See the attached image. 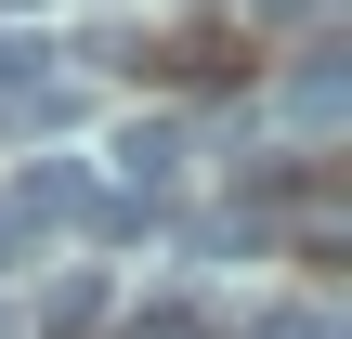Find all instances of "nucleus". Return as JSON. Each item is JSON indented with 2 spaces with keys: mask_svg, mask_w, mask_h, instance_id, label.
<instances>
[{
  "mask_svg": "<svg viewBox=\"0 0 352 339\" xmlns=\"http://www.w3.org/2000/svg\"><path fill=\"white\" fill-rule=\"evenodd\" d=\"M222 339H340V314L327 300H261L248 327H222Z\"/></svg>",
  "mask_w": 352,
  "mask_h": 339,
  "instance_id": "20e7f679",
  "label": "nucleus"
},
{
  "mask_svg": "<svg viewBox=\"0 0 352 339\" xmlns=\"http://www.w3.org/2000/svg\"><path fill=\"white\" fill-rule=\"evenodd\" d=\"M0 339H26V300H0Z\"/></svg>",
  "mask_w": 352,
  "mask_h": 339,
  "instance_id": "6e6552de",
  "label": "nucleus"
},
{
  "mask_svg": "<svg viewBox=\"0 0 352 339\" xmlns=\"http://www.w3.org/2000/svg\"><path fill=\"white\" fill-rule=\"evenodd\" d=\"M26 78H52V65H39V39H0V91H26Z\"/></svg>",
  "mask_w": 352,
  "mask_h": 339,
  "instance_id": "423d86ee",
  "label": "nucleus"
},
{
  "mask_svg": "<svg viewBox=\"0 0 352 339\" xmlns=\"http://www.w3.org/2000/svg\"><path fill=\"white\" fill-rule=\"evenodd\" d=\"M183 157H196V144H183V118H131V131H118V183H131V196H157Z\"/></svg>",
  "mask_w": 352,
  "mask_h": 339,
  "instance_id": "7ed1b4c3",
  "label": "nucleus"
},
{
  "mask_svg": "<svg viewBox=\"0 0 352 339\" xmlns=\"http://www.w3.org/2000/svg\"><path fill=\"white\" fill-rule=\"evenodd\" d=\"M118 339H222V327H209L196 300H131V314H118Z\"/></svg>",
  "mask_w": 352,
  "mask_h": 339,
  "instance_id": "39448f33",
  "label": "nucleus"
},
{
  "mask_svg": "<svg viewBox=\"0 0 352 339\" xmlns=\"http://www.w3.org/2000/svg\"><path fill=\"white\" fill-rule=\"evenodd\" d=\"M235 13H248V26H314L327 0H235Z\"/></svg>",
  "mask_w": 352,
  "mask_h": 339,
  "instance_id": "0eeeda50",
  "label": "nucleus"
},
{
  "mask_svg": "<svg viewBox=\"0 0 352 339\" xmlns=\"http://www.w3.org/2000/svg\"><path fill=\"white\" fill-rule=\"evenodd\" d=\"M340 118H352V65H340V52H300V65H287V131L327 144Z\"/></svg>",
  "mask_w": 352,
  "mask_h": 339,
  "instance_id": "f257e3e1",
  "label": "nucleus"
},
{
  "mask_svg": "<svg viewBox=\"0 0 352 339\" xmlns=\"http://www.w3.org/2000/svg\"><path fill=\"white\" fill-rule=\"evenodd\" d=\"M91 327H104V274H91V261H65V274L26 300V339H91Z\"/></svg>",
  "mask_w": 352,
  "mask_h": 339,
  "instance_id": "f03ea898",
  "label": "nucleus"
}]
</instances>
